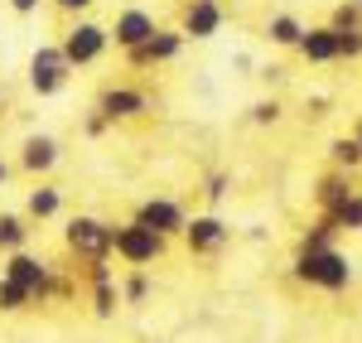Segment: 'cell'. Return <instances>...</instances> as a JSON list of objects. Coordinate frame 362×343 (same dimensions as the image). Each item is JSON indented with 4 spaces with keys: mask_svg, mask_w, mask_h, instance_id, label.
<instances>
[{
    "mask_svg": "<svg viewBox=\"0 0 362 343\" xmlns=\"http://www.w3.org/2000/svg\"><path fill=\"white\" fill-rule=\"evenodd\" d=\"M179 54H184V34L160 25L150 39H145V44H140V49H131V54H126V63H131V68H160V63H174Z\"/></svg>",
    "mask_w": 362,
    "mask_h": 343,
    "instance_id": "obj_8",
    "label": "cell"
},
{
    "mask_svg": "<svg viewBox=\"0 0 362 343\" xmlns=\"http://www.w3.org/2000/svg\"><path fill=\"white\" fill-rule=\"evenodd\" d=\"M54 165H58V141L54 136H44V131L25 136V145H20V170L34 174V179H44V174H54Z\"/></svg>",
    "mask_w": 362,
    "mask_h": 343,
    "instance_id": "obj_13",
    "label": "cell"
},
{
    "mask_svg": "<svg viewBox=\"0 0 362 343\" xmlns=\"http://www.w3.org/2000/svg\"><path fill=\"white\" fill-rule=\"evenodd\" d=\"M324 218H329V213H324ZM334 223H338V232H362V189L334 213Z\"/></svg>",
    "mask_w": 362,
    "mask_h": 343,
    "instance_id": "obj_24",
    "label": "cell"
},
{
    "mask_svg": "<svg viewBox=\"0 0 362 343\" xmlns=\"http://www.w3.org/2000/svg\"><path fill=\"white\" fill-rule=\"evenodd\" d=\"M353 194H358V189H353V179H348L343 170H338V174H324V179L314 184V203H319V213H329V218H334V213L353 199Z\"/></svg>",
    "mask_w": 362,
    "mask_h": 343,
    "instance_id": "obj_15",
    "label": "cell"
},
{
    "mask_svg": "<svg viewBox=\"0 0 362 343\" xmlns=\"http://www.w3.org/2000/svg\"><path fill=\"white\" fill-rule=\"evenodd\" d=\"M5 179H10V165H5V160H0V189H5Z\"/></svg>",
    "mask_w": 362,
    "mask_h": 343,
    "instance_id": "obj_33",
    "label": "cell"
},
{
    "mask_svg": "<svg viewBox=\"0 0 362 343\" xmlns=\"http://www.w3.org/2000/svg\"><path fill=\"white\" fill-rule=\"evenodd\" d=\"M0 276H10L15 286H25L34 305H49L54 300V266L44 257H34V252H10Z\"/></svg>",
    "mask_w": 362,
    "mask_h": 343,
    "instance_id": "obj_5",
    "label": "cell"
},
{
    "mask_svg": "<svg viewBox=\"0 0 362 343\" xmlns=\"http://www.w3.org/2000/svg\"><path fill=\"white\" fill-rule=\"evenodd\" d=\"M136 223H145L150 232H160V237H179L184 223H189V213H184L179 199H145L136 208Z\"/></svg>",
    "mask_w": 362,
    "mask_h": 343,
    "instance_id": "obj_11",
    "label": "cell"
},
{
    "mask_svg": "<svg viewBox=\"0 0 362 343\" xmlns=\"http://www.w3.org/2000/svg\"><path fill=\"white\" fill-rule=\"evenodd\" d=\"M300 58L305 63H338V29L334 25H309L300 39Z\"/></svg>",
    "mask_w": 362,
    "mask_h": 343,
    "instance_id": "obj_14",
    "label": "cell"
},
{
    "mask_svg": "<svg viewBox=\"0 0 362 343\" xmlns=\"http://www.w3.org/2000/svg\"><path fill=\"white\" fill-rule=\"evenodd\" d=\"M58 49H63V58H68L73 73H78V68H92L97 58L112 49V34H107V25H97V20H73L68 34L58 39Z\"/></svg>",
    "mask_w": 362,
    "mask_h": 343,
    "instance_id": "obj_4",
    "label": "cell"
},
{
    "mask_svg": "<svg viewBox=\"0 0 362 343\" xmlns=\"http://www.w3.org/2000/svg\"><path fill=\"white\" fill-rule=\"evenodd\" d=\"M179 237H184V247H189L194 257H218L227 242H232V228H227L218 213H194Z\"/></svg>",
    "mask_w": 362,
    "mask_h": 343,
    "instance_id": "obj_7",
    "label": "cell"
},
{
    "mask_svg": "<svg viewBox=\"0 0 362 343\" xmlns=\"http://www.w3.org/2000/svg\"><path fill=\"white\" fill-rule=\"evenodd\" d=\"M49 5H54L58 15H73V20H78L83 10H92V5H97V0H49Z\"/></svg>",
    "mask_w": 362,
    "mask_h": 343,
    "instance_id": "obj_31",
    "label": "cell"
},
{
    "mask_svg": "<svg viewBox=\"0 0 362 343\" xmlns=\"http://www.w3.org/2000/svg\"><path fill=\"white\" fill-rule=\"evenodd\" d=\"M251 121H256V126H276V121H280V102H276V97L256 102V107H251Z\"/></svg>",
    "mask_w": 362,
    "mask_h": 343,
    "instance_id": "obj_27",
    "label": "cell"
},
{
    "mask_svg": "<svg viewBox=\"0 0 362 343\" xmlns=\"http://www.w3.org/2000/svg\"><path fill=\"white\" fill-rule=\"evenodd\" d=\"M338 58H362V25L338 29Z\"/></svg>",
    "mask_w": 362,
    "mask_h": 343,
    "instance_id": "obj_25",
    "label": "cell"
},
{
    "mask_svg": "<svg viewBox=\"0 0 362 343\" xmlns=\"http://www.w3.org/2000/svg\"><path fill=\"white\" fill-rule=\"evenodd\" d=\"M83 131L92 136V141H97V136H107V131H112V121H107V116L92 107V112H87V121H83Z\"/></svg>",
    "mask_w": 362,
    "mask_h": 343,
    "instance_id": "obj_29",
    "label": "cell"
},
{
    "mask_svg": "<svg viewBox=\"0 0 362 343\" xmlns=\"http://www.w3.org/2000/svg\"><path fill=\"white\" fill-rule=\"evenodd\" d=\"M5 5H10V10H15V15H34V10H39V5H44V0H5Z\"/></svg>",
    "mask_w": 362,
    "mask_h": 343,
    "instance_id": "obj_32",
    "label": "cell"
},
{
    "mask_svg": "<svg viewBox=\"0 0 362 343\" xmlns=\"http://www.w3.org/2000/svg\"><path fill=\"white\" fill-rule=\"evenodd\" d=\"M165 247H169V237H160V232H150L145 223H116V257L126 261V266H136V271H145V266H155V261L165 257Z\"/></svg>",
    "mask_w": 362,
    "mask_h": 343,
    "instance_id": "obj_3",
    "label": "cell"
},
{
    "mask_svg": "<svg viewBox=\"0 0 362 343\" xmlns=\"http://www.w3.org/2000/svg\"><path fill=\"white\" fill-rule=\"evenodd\" d=\"M68 78H73V63L63 58L58 44H39L29 54V87H34V97H58L68 87Z\"/></svg>",
    "mask_w": 362,
    "mask_h": 343,
    "instance_id": "obj_6",
    "label": "cell"
},
{
    "mask_svg": "<svg viewBox=\"0 0 362 343\" xmlns=\"http://www.w3.org/2000/svg\"><path fill=\"white\" fill-rule=\"evenodd\" d=\"M329 160H334V165H338L343 174H353V170L362 165V145L353 141V136H338V141L329 145Z\"/></svg>",
    "mask_w": 362,
    "mask_h": 343,
    "instance_id": "obj_21",
    "label": "cell"
},
{
    "mask_svg": "<svg viewBox=\"0 0 362 343\" xmlns=\"http://www.w3.org/2000/svg\"><path fill=\"white\" fill-rule=\"evenodd\" d=\"M97 112L107 116V121H136V116L150 112V97L140 92V87H126V83H112L102 97H97Z\"/></svg>",
    "mask_w": 362,
    "mask_h": 343,
    "instance_id": "obj_9",
    "label": "cell"
},
{
    "mask_svg": "<svg viewBox=\"0 0 362 343\" xmlns=\"http://www.w3.org/2000/svg\"><path fill=\"white\" fill-rule=\"evenodd\" d=\"M353 5H362V0H353Z\"/></svg>",
    "mask_w": 362,
    "mask_h": 343,
    "instance_id": "obj_35",
    "label": "cell"
},
{
    "mask_svg": "<svg viewBox=\"0 0 362 343\" xmlns=\"http://www.w3.org/2000/svg\"><path fill=\"white\" fill-rule=\"evenodd\" d=\"M34 300H29L25 286H15L10 276H0V315H20V310H29Z\"/></svg>",
    "mask_w": 362,
    "mask_h": 343,
    "instance_id": "obj_23",
    "label": "cell"
},
{
    "mask_svg": "<svg viewBox=\"0 0 362 343\" xmlns=\"http://www.w3.org/2000/svg\"><path fill=\"white\" fill-rule=\"evenodd\" d=\"M353 141H358V145H362V121H358V126H353Z\"/></svg>",
    "mask_w": 362,
    "mask_h": 343,
    "instance_id": "obj_34",
    "label": "cell"
},
{
    "mask_svg": "<svg viewBox=\"0 0 362 343\" xmlns=\"http://www.w3.org/2000/svg\"><path fill=\"white\" fill-rule=\"evenodd\" d=\"M83 286H107V281H116V271L107 266V261H83Z\"/></svg>",
    "mask_w": 362,
    "mask_h": 343,
    "instance_id": "obj_26",
    "label": "cell"
},
{
    "mask_svg": "<svg viewBox=\"0 0 362 343\" xmlns=\"http://www.w3.org/2000/svg\"><path fill=\"white\" fill-rule=\"evenodd\" d=\"M87 305H92L97 319H116V310H121V286H116V281H107V286H87Z\"/></svg>",
    "mask_w": 362,
    "mask_h": 343,
    "instance_id": "obj_19",
    "label": "cell"
},
{
    "mask_svg": "<svg viewBox=\"0 0 362 343\" xmlns=\"http://www.w3.org/2000/svg\"><path fill=\"white\" fill-rule=\"evenodd\" d=\"M29 218L25 213H0V252L10 257V252H25V242H29Z\"/></svg>",
    "mask_w": 362,
    "mask_h": 343,
    "instance_id": "obj_17",
    "label": "cell"
},
{
    "mask_svg": "<svg viewBox=\"0 0 362 343\" xmlns=\"http://www.w3.org/2000/svg\"><path fill=\"white\" fill-rule=\"evenodd\" d=\"M295 281L309 290H338L353 286V261L343 257L338 247H324V252H295Z\"/></svg>",
    "mask_w": 362,
    "mask_h": 343,
    "instance_id": "obj_1",
    "label": "cell"
},
{
    "mask_svg": "<svg viewBox=\"0 0 362 343\" xmlns=\"http://www.w3.org/2000/svg\"><path fill=\"white\" fill-rule=\"evenodd\" d=\"M145 300H150V276L131 266V271L121 276V305H145Z\"/></svg>",
    "mask_w": 362,
    "mask_h": 343,
    "instance_id": "obj_22",
    "label": "cell"
},
{
    "mask_svg": "<svg viewBox=\"0 0 362 343\" xmlns=\"http://www.w3.org/2000/svg\"><path fill=\"white\" fill-rule=\"evenodd\" d=\"M155 29H160V25H155V15L131 5V10H121L112 25H107V34H112V44L121 49V54H131V49H140V44H145Z\"/></svg>",
    "mask_w": 362,
    "mask_h": 343,
    "instance_id": "obj_10",
    "label": "cell"
},
{
    "mask_svg": "<svg viewBox=\"0 0 362 343\" xmlns=\"http://www.w3.org/2000/svg\"><path fill=\"white\" fill-rule=\"evenodd\" d=\"M58 213H63V189L39 179V189H29V199H25V218L29 223H54Z\"/></svg>",
    "mask_w": 362,
    "mask_h": 343,
    "instance_id": "obj_16",
    "label": "cell"
},
{
    "mask_svg": "<svg viewBox=\"0 0 362 343\" xmlns=\"http://www.w3.org/2000/svg\"><path fill=\"white\" fill-rule=\"evenodd\" d=\"M266 39H271L276 49H300L305 25H300L295 15H271V20H266Z\"/></svg>",
    "mask_w": 362,
    "mask_h": 343,
    "instance_id": "obj_18",
    "label": "cell"
},
{
    "mask_svg": "<svg viewBox=\"0 0 362 343\" xmlns=\"http://www.w3.org/2000/svg\"><path fill=\"white\" fill-rule=\"evenodd\" d=\"M63 247H68V257H78V261H107L112 247H116V223L92 218V213H78L63 228Z\"/></svg>",
    "mask_w": 362,
    "mask_h": 343,
    "instance_id": "obj_2",
    "label": "cell"
},
{
    "mask_svg": "<svg viewBox=\"0 0 362 343\" xmlns=\"http://www.w3.org/2000/svg\"><path fill=\"white\" fill-rule=\"evenodd\" d=\"M223 5L218 0H184V15H179V34L184 39H213L223 29Z\"/></svg>",
    "mask_w": 362,
    "mask_h": 343,
    "instance_id": "obj_12",
    "label": "cell"
},
{
    "mask_svg": "<svg viewBox=\"0 0 362 343\" xmlns=\"http://www.w3.org/2000/svg\"><path fill=\"white\" fill-rule=\"evenodd\" d=\"M334 237H338V223L319 213V218L309 223V232L300 237V252H324V247H334Z\"/></svg>",
    "mask_w": 362,
    "mask_h": 343,
    "instance_id": "obj_20",
    "label": "cell"
},
{
    "mask_svg": "<svg viewBox=\"0 0 362 343\" xmlns=\"http://www.w3.org/2000/svg\"><path fill=\"white\" fill-rule=\"evenodd\" d=\"M227 184H232V179L218 170V174H208V189H203V194H208L213 203H223V199H227Z\"/></svg>",
    "mask_w": 362,
    "mask_h": 343,
    "instance_id": "obj_30",
    "label": "cell"
},
{
    "mask_svg": "<svg viewBox=\"0 0 362 343\" xmlns=\"http://www.w3.org/2000/svg\"><path fill=\"white\" fill-rule=\"evenodd\" d=\"M348 25H362V5H353V0H343L334 10V29H348Z\"/></svg>",
    "mask_w": 362,
    "mask_h": 343,
    "instance_id": "obj_28",
    "label": "cell"
}]
</instances>
